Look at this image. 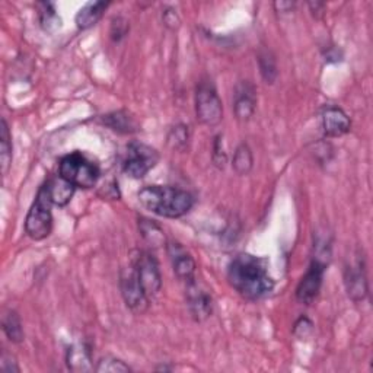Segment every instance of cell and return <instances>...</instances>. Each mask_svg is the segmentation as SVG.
Returning a JSON list of instances; mask_svg holds the SVG:
<instances>
[{"label": "cell", "mask_w": 373, "mask_h": 373, "mask_svg": "<svg viewBox=\"0 0 373 373\" xmlns=\"http://www.w3.org/2000/svg\"><path fill=\"white\" fill-rule=\"evenodd\" d=\"M324 6H325L324 4H318V2H315V4L311 2V4H309V8H311V11H312V13H313L315 16H320V13H321L320 9L323 11Z\"/></svg>", "instance_id": "d6a6232c"}, {"label": "cell", "mask_w": 373, "mask_h": 373, "mask_svg": "<svg viewBox=\"0 0 373 373\" xmlns=\"http://www.w3.org/2000/svg\"><path fill=\"white\" fill-rule=\"evenodd\" d=\"M228 280L244 299L251 302L263 299L274 289V280L267 271L264 259L245 252L231 261Z\"/></svg>", "instance_id": "6da1fadb"}, {"label": "cell", "mask_w": 373, "mask_h": 373, "mask_svg": "<svg viewBox=\"0 0 373 373\" xmlns=\"http://www.w3.org/2000/svg\"><path fill=\"white\" fill-rule=\"evenodd\" d=\"M233 171L238 175H248L254 166V156L252 151L247 143H240L236 151L233 154V161H232Z\"/></svg>", "instance_id": "ffe728a7"}, {"label": "cell", "mask_w": 373, "mask_h": 373, "mask_svg": "<svg viewBox=\"0 0 373 373\" xmlns=\"http://www.w3.org/2000/svg\"><path fill=\"white\" fill-rule=\"evenodd\" d=\"M97 372L101 373H126V372H132L128 365H126L123 360L116 359V358H104L98 362V366L95 369Z\"/></svg>", "instance_id": "484cf974"}, {"label": "cell", "mask_w": 373, "mask_h": 373, "mask_svg": "<svg viewBox=\"0 0 373 373\" xmlns=\"http://www.w3.org/2000/svg\"><path fill=\"white\" fill-rule=\"evenodd\" d=\"M11 163H12V140L8 123L4 118L2 123H0V166H2L4 175L8 174Z\"/></svg>", "instance_id": "7402d4cb"}, {"label": "cell", "mask_w": 373, "mask_h": 373, "mask_svg": "<svg viewBox=\"0 0 373 373\" xmlns=\"http://www.w3.org/2000/svg\"><path fill=\"white\" fill-rule=\"evenodd\" d=\"M185 301L194 321L203 323L212 316L213 297L206 287L197 282V278L185 285Z\"/></svg>", "instance_id": "30bf717a"}, {"label": "cell", "mask_w": 373, "mask_h": 373, "mask_svg": "<svg viewBox=\"0 0 373 373\" xmlns=\"http://www.w3.org/2000/svg\"><path fill=\"white\" fill-rule=\"evenodd\" d=\"M212 159H213L215 166H217L219 170H223V168H225V165H226V162H228L226 152H225V149H223V137L220 135L215 137Z\"/></svg>", "instance_id": "4316f807"}, {"label": "cell", "mask_w": 373, "mask_h": 373, "mask_svg": "<svg viewBox=\"0 0 373 373\" xmlns=\"http://www.w3.org/2000/svg\"><path fill=\"white\" fill-rule=\"evenodd\" d=\"M128 31L127 21H124L123 18H117V20L113 21V25H111V39L114 41H120L123 36H126Z\"/></svg>", "instance_id": "83f0119b"}, {"label": "cell", "mask_w": 373, "mask_h": 373, "mask_svg": "<svg viewBox=\"0 0 373 373\" xmlns=\"http://www.w3.org/2000/svg\"><path fill=\"white\" fill-rule=\"evenodd\" d=\"M54 206L47 185H41L36 197L25 219V232L34 240H43L50 236L53 231V213Z\"/></svg>", "instance_id": "277c9868"}, {"label": "cell", "mask_w": 373, "mask_h": 373, "mask_svg": "<svg viewBox=\"0 0 373 373\" xmlns=\"http://www.w3.org/2000/svg\"><path fill=\"white\" fill-rule=\"evenodd\" d=\"M46 185L48 189L53 204L59 208H65L66 204H69V201L72 200L74 194V190H76V186H73L70 182L63 179L60 175L48 179Z\"/></svg>", "instance_id": "e0dca14e"}, {"label": "cell", "mask_w": 373, "mask_h": 373, "mask_svg": "<svg viewBox=\"0 0 373 373\" xmlns=\"http://www.w3.org/2000/svg\"><path fill=\"white\" fill-rule=\"evenodd\" d=\"M296 6L294 2H276L274 8L277 12H292Z\"/></svg>", "instance_id": "1f68e13d"}, {"label": "cell", "mask_w": 373, "mask_h": 373, "mask_svg": "<svg viewBox=\"0 0 373 373\" xmlns=\"http://www.w3.org/2000/svg\"><path fill=\"white\" fill-rule=\"evenodd\" d=\"M120 290L123 299L130 311H133L137 315H142L147 311L151 299H149V296L144 293L133 266L121 270Z\"/></svg>", "instance_id": "9c48e42d"}, {"label": "cell", "mask_w": 373, "mask_h": 373, "mask_svg": "<svg viewBox=\"0 0 373 373\" xmlns=\"http://www.w3.org/2000/svg\"><path fill=\"white\" fill-rule=\"evenodd\" d=\"M328 267V263L320 258H312L308 271L301 278L299 285L296 287V299L302 305H312L318 297L323 283L324 274Z\"/></svg>", "instance_id": "ba28073f"}, {"label": "cell", "mask_w": 373, "mask_h": 373, "mask_svg": "<svg viewBox=\"0 0 373 373\" xmlns=\"http://www.w3.org/2000/svg\"><path fill=\"white\" fill-rule=\"evenodd\" d=\"M39 8H40L39 12L40 22L46 31H54L62 27V20L59 18L57 12H55V6L53 4L43 2L39 4Z\"/></svg>", "instance_id": "cb8c5ba5"}, {"label": "cell", "mask_w": 373, "mask_h": 373, "mask_svg": "<svg viewBox=\"0 0 373 373\" xmlns=\"http://www.w3.org/2000/svg\"><path fill=\"white\" fill-rule=\"evenodd\" d=\"M190 142V128L185 124H177L171 128L168 135V143H170L177 151H184Z\"/></svg>", "instance_id": "d4e9b609"}, {"label": "cell", "mask_w": 373, "mask_h": 373, "mask_svg": "<svg viewBox=\"0 0 373 373\" xmlns=\"http://www.w3.org/2000/svg\"><path fill=\"white\" fill-rule=\"evenodd\" d=\"M312 323L306 318V316H302V318H299V321H297L296 324H294V328H293V334H296V332H299V331H302L299 335H297V337H299V339H305L306 337V335L312 331Z\"/></svg>", "instance_id": "4dcf8cb0"}, {"label": "cell", "mask_w": 373, "mask_h": 373, "mask_svg": "<svg viewBox=\"0 0 373 373\" xmlns=\"http://www.w3.org/2000/svg\"><path fill=\"white\" fill-rule=\"evenodd\" d=\"M132 266L149 299L156 296L162 289V274L156 257L149 251H137L133 257Z\"/></svg>", "instance_id": "52a82bcc"}, {"label": "cell", "mask_w": 373, "mask_h": 373, "mask_svg": "<svg viewBox=\"0 0 373 373\" xmlns=\"http://www.w3.org/2000/svg\"><path fill=\"white\" fill-rule=\"evenodd\" d=\"M162 21H163V25L168 27L170 29H177L179 27V24H181V20H179L177 11L172 9V8H166L163 11Z\"/></svg>", "instance_id": "f546056e"}, {"label": "cell", "mask_w": 373, "mask_h": 373, "mask_svg": "<svg viewBox=\"0 0 373 373\" xmlns=\"http://www.w3.org/2000/svg\"><path fill=\"white\" fill-rule=\"evenodd\" d=\"M111 4L109 2H89L85 6H82L79 9V12L76 13V27L79 29H89L93 25H97L101 18L104 16L105 11L108 9Z\"/></svg>", "instance_id": "2e32d148"}, {"label": "cell", "mask_w": 373, "mask_h": 373, "mask_svg": "<svg viewBox=\"0 0 373 373\" xmlns=\"http://www.w3.org/2000/svg\"><path fill=\"white\" fill-rule=\"evenodd\" d=\"M351 128L348 116L340 107L327 105L323 109V130L327 137H341Z\"/></svg>", "instance_id": "5bb4252c"}, {"label": "cell", "mask_w": 373, "mask_h": 373, "mask_svg": "<svg viewBox=\"0 0 373 373\" xmlns=\"http://www.w3.org/2000/svg\"><path fill=\"white\" fill-rule=\"evenodd\" d=\"M90 350L86 344H78L69 348L67 365L72 370H89L90 369Z\"/></svg>", "instance_id": "44dd1931"}, {"label": "cell", "mask_w": 373, "mask_h": 373, "mask_svg": "<svg viewBox=\"0 0 373 373\" xmlns=\"http://www.w3.org/2000/svg\"><path fill=\"white\" fill-rule=\"evenodd\" d=\"M2 327H4V332L6 334V337L9 339V341H12L15 344H21L25 340L24 327H22L20 315H18L16 311H9L5 313Z\"/></svg>", "instance_id": "ac0fdd59"}, {"label": "cell", "mask_w": 373, "mask_h": 373, "mask_svg": "<svg viewBox=\"0 0 373 373\" xmlns=\"http://www.w3.org/2000/svg\"><path fill=\"white\" fill-rule=\"evenodd\" d=\"M258 66H259V73L263 76L264 82L269 85H273L278 76L277 70V62L274 54L270 50H263L258 54Z\"/></svg>", "instance_id": "603a6c76"}, {"label": "cell", "mask_w": 373, "mask_h": 373, "mask_svg": "<svg viewBox=\"0 0 373 373\" xmlns=\"http://www.w3.org/2000/svg\"><path fill=\"white\" fill-rule=\"evenodd\" d=\"M139 231L149 245L162 247L166 244L165 233L155 220L144 219V217L139 219Z\"/></svg>", "instance_id": "d6986e66"}, {"label": "cell", "mask_w": 373, "mask_h": 373, "mask_svg": "<svg viewBox=\"0 0 373 373\" xmlns=\"http://www.w3.org/2000/svg\"><path fill=\"white\" fill-rule=\"evenodd\" d=\"M59 174L63 179L70 182L76 189H92L101 177L97 163L89 161L81 152H73L60 159Z\"/></svg>", "instance_id": "3957f363"}, {"label": "cell", "mask_w": 373, "mask_h": 373, "mask_svg": "<svg viewBox=\"0 0 373 373\" xmlns=\"http://www.w3.org/2000/svg\"><path fill=\"white\" fill-rule=\"evenodd\" d=\"M101 123L107 126L108 128L113 130V132H117L120 135H132V133H137L140 130V126L136 117L126 109L114 111V113L102 116Z\"/></svg>", "instance_id": "9a60e30c"}, {"label": "cell", "mask_w": 373, "mask_h": 373, "mask_svg": "<svg viewBox=\"0 0 373 373\" xmlns=\"http://www.w3.org/2000/svg\"><path fill=\"white\" fill-rule=\"evenodd\" d=\"M196 116L209 127H216L223 120V105L212 81H201L196 88Z\"/></svg>", "instance_id": "5b68a950"}, {"label": "cell", "mask_w": 373, "mask_h": 373, "mask_svg": "<svg viewBox=\"0 0 373 373\" xmlns=\"http://www.w3.org/2000/svg\"><path fill=\"white\" fill-rule=\"evenodd\" d=\"M159 162V154L155 147L132 142L127 146L126 159L123 162V171L135 179L144 178Z\"/></svg>", "instance_id": "8992f818"}, {"label": "cell", "mask_w": 373, "mask_h": 373, "mask_svg": "<svg viewBox=\"0 0 373 373\" xmlns=\"http://www.w3.org/2000/svg\"><path fill=\"white\" fill-rule=\"evenodd\" d=\"M139 201L149 212L166 219L182 217L194 206V197L189 191L170 185L143 186Z\"/></svg>", "instance_id": "7a4b0ae2"}, {"label": "cell", "mask_w": 373, "mask_h": 373, "mask_svg": "<svg viewBox=\"0 0 373 373\" xmlns=\"http://www.w3.org/2000/svg\"><path fill=\"white\" fill-rule=\"evenodd\" d=\"M344 285L350 299L353 302H362L369 293V283L366 276V264L362 255L356 257L353 263L344 269Z\"/></svg>", "instance_id": "8fae6325"}, {"label": "cell", "mask_w": 373, "mask_h": 373, "mask_svg": "<svg viewBox=\"0 0 373 373\" xmlns=\"http://www.w3.org/2000/svg\"><path fill=\"white\" fill-rule=\"evenodd\" d=\"M0 370H2L4 373H20L21 372L15 358L12 356V354H8L5 351L2 354V359H0Z\"/></svg>", "instance_id": "f1b7e54d"}, {"label": "cell", "mask_w": 373, "mask_h": 373, "mask_svg": "<svg viewBox=\"0 0 373 373\" xmlns=\"http://www.w3.org/2000/svg\"><path fill=\"white\" fill-rule=\"evenodd\" d=\"M166 252H168V257H170L172 270L175 276L178 277L179 282L186 285V283L193 282L194 278H197L196 277V270H197L196 261L193 255L186 251L179 244V242H175V240L166 242Z\"/></svg>", "instance_id": "7c38bea8"}, {"label": "cell", "mask_w": 373, "mask_h": 373, "mask_svg": "<svg viewBox=\"0 0 373 373\" xmlns=\"http://www.w3.org/2000/svg\"><path fill=\"white\" fill-rule=\"evenodd\" d=\"M257 108V89L250 81H242L235 88L233 111L238 120L248 121Z\"/></svg>", "instance_id": "4fadbf2b"}]
</instances>
